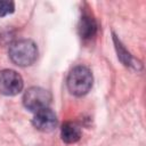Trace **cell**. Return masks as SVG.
I'll use <instances>...</instances> for the list:
<instances>
[{
    "mask_svg": "<svg viewBox=\"0 0 146 146\" xmlns=\"http://www.w3.org/2000/svg\"><path fill=\"white\" fill-rule=\"evenodd\" d=\"M15 9V3L13 1L0 0V17H3L8 14H11Z\"/></svg>",
    "mask_w": 146,
    "mask_h": 146,
    "instance_id": "obj_9",
    "label": "cell"
},
{
    "mask_svg": "<svg viewBox=\"0 0 146 146\" xmlns=\"http://www.w3.org/2000/svg\"><path fill=\"white\" fill-rule=\"evenodd\" d=\"M92 73L86 66L79 65L71 70L67 76V88L74 96L86 95L92 87Z\"/></svg>",
    "mask_w": 146,
    "mask_h": 146,
    "instance_id": "obj_2",
    "label": "cell"
},
{
    "mask_svg": "<svg viewBox=\"0 0 146 146\" xmlns=\"http://www.w3.org/2000/svg\"><path fill=\"white\" fill-rule=\"evenodd\" d=\"M11 62L18 66H30L38 57L36 44L29 39H21L14 41L8 50Z\"/></svg>",
    "mask_w": 146,
    "mask_h": 146,
    "instance_id": "obj_1",
    "label": "cell"
},
{
    "mask_svg": "<svg viewBox=\"0 0 146 146\" xmlns=\"http://www.w3.org/2000/svg\"><path fill=\"white\" fill-rule=\"evenodd\" d=\"M51 102V95L48 90L40 87L29 88L23 96L24 106L31 112H38L47 108Z\"/></svg>",
    "mask_w": 146,
    "mask_h": 146,
    "instance_id": "obj_3",
    "label": "cell"
},
{
    "mask_svg": "<svg viewBox=\"0 0 146 146\" xmlns=\"http://www.w3.org/2000/svg\"><path fill=\"white\" fill-rule=\"evenodd\" d=\"M60 137L66 144H74L81 137V129L73 122H65L60 129Z\"/></svg>",
    "mask_w": 146,
    "mask_h": 146,
    "instance_id": "obj_7",
    "label": "cell"
},
{
    "mask_svg": "<svg viewBox=\"0 0 146 146\" xmlns=\"http://www.w3.org/2000/svg\"><path fill=\"white\" fill-rule=\"evenodd\" d=\"M114 43H115V48L117 50V57L120 58V60L125 65V66H131L133 65V59L131 57V55L123 48V46L121 44V42L116 39V36L114 35Z\"/></svg>",
    "mask_w": 146,
    "mask_h": 146,
    "instance_id": "obj_8",
    "label": "cell"
},
{
    "mask_svg": "<svg viewBox=\"0 0 146 146\" xmlns=\"http://www.w3.org/2000/svg\"><path fill=\"white\" fill-rule=\"evenodd\" d=\"M22 76L13 70H3L0 72V94L6 96H15L23 89Z\"/></svg>",
    "mask_w": 146,
    "mask_h": 146,
    "instance_id": "obj_4",
    "label": "cell"
},
{
    "mask_svg": "<svg viewBox=\"0 0 146 146\" xmlns=\"http://www.w3.org/2000/svg\"><path fill=\"white\" fill-rule=\"evenodd\" d=\"M34 128L40 131L49 132L52 131L57 125V117L56 114L50 108H43L41 111L35 112V115L32 121Z\"/></svg>",
    "mask_w": 146,
    "mask_h": 146,
    "instance_id": "obj_5",
    "label": "cell"
},
{
    "mask_svg": "<svg viewBox=\"0 0 146 146\" xmlns=\"http://www.w3.org/2000/svg\"><path fill=\"white\" fill-rule=\"evenodd\" d=\"M78 31H79L80 36L84 40H89L94 38L97 33V23L95 18L90 16L89 14L82 15V17L80 18L79 25H78Z\"/></svg>",
    "mask_w": 146,
    "mask_h": 146,
    "instance_id": "obj_6",
    "label": "cell"
}]
</instances>
